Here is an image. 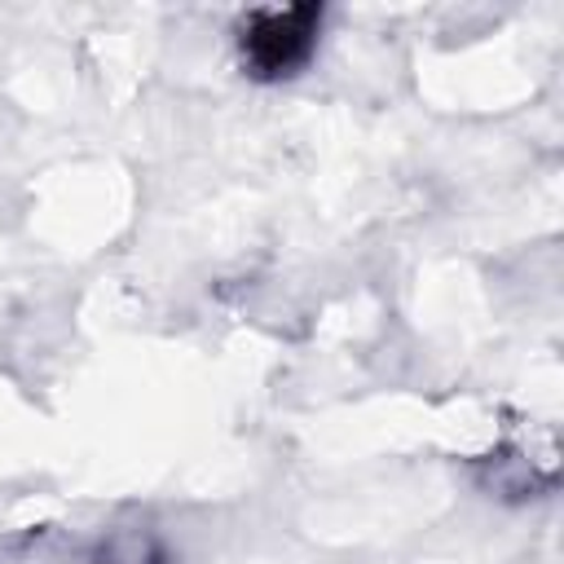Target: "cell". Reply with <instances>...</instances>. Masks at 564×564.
Here are the masks:
<instances>
[{"instance_id": "cell-1", "label": "cell", "mask_w": 564, "mask_h": 564, "mask_svg": "<svg viewBox=\"0 0 564 564\" xmlns=\"http://www.w3.org/2000/svg\"><path fill=\"white\" fill-rule=\"evenodd\" d=\"M322 4H286V9H251L238 22V57L242 70L260 84H278L300 75L322 35Z\"/></svg>"}, {"instance_id": "cell-2", "label": "cell", "mask_w": 564, "mask_h": 564, "mask_svg": "<svg viewBox=\"0 0 564 564\" xmlns=\"http://www.w3.org/2000/svg\"><path fill=\"white\" fill-rule=\"evenodd\" d=\"M88 564H167V551L154 533L128 529V533H115L110 542H101Z\"/></svg>"}]
</instances>
